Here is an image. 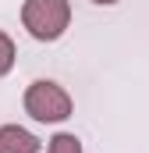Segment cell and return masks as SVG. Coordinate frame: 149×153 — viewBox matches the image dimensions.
I'll return each mask as SVG.
<instances>
[{
    "label": "cell",
    "instance_id": "277c9868",
    "mask_svg": "<svg viewBox=\"0 0 149 153\" xmlns=\"http://www.w3.org/2000/svg\"><path fill=\"white\" fill-rule=\"evenodd\" d=\"M46 153H82V143H78V135H71V132H60V135L50 139V150Z\"/></svg>",
    "mask_w": 149,
    "mask_h": 153
},
{
    "label": "cell",
    "instance_id": "7a4b0ae2",
    "mask_svg": "<svg viewBox=\"0 0 149 153\" xmlns=\"http://www.w3.org/2000/svg\"><path fill=\"white\" fill-rule=\"evenodd\" d=\"M25 114L43 121V125H57V121H68L71 117V96L50 82V78H39L25 89Z\"/></svg>",
    "mask_w": 149,
    "mask_h": 153
},
{
    "label": "cell",
    "instance_id": "8992f818",
    "mask_svg": "<svg viewBox=\"0 0 149 153\" xmlns=\"http://www.w3.org/2000/svg\"><path fill=\"white\" fill-rule=\"evenodd\" d=\"M92 4H103V7H110V4H117V0H92Z\"/></svg>",
    "mask_w": 149,
    "mask_h": 153
},
{
    "label": "cell",
    "instance_id": "5b68a950",
    "mask_svg": "<svg viewBox=\"0 0 149 153\" xmlns=\"http://www.w3.org/2000/svg\"><path fill=\"white\" fill-rule=\"evenodd\" d=\"M11 68H14V43H11L7 32H0V78L7 75Z\"/></svg>",
    "mask_w": 149,
    "mask_h": 153
},
{
    "label": "cell",
    "instance_id": "3957f363",
    "mask_svg": "<svg viewBox=\"0 0 149 153\" xmlns=\"http://www.w3.org/2000/svg\"><path fill=\"white\" fill-rule=\"evenodd\" d=\"M0 153H39V139L21 125L0 128Z\"/></svg>",
    "mask_w": 149,
    "mask_h": 153
},
{
    "label": "cell",
    "instance_id": "6da1fadb",
    "mask_svg": "<svg viewBox=\"0 0 149 153\" xmlns=\"http://www.w3.org/2000/svg\"><path fill=\"white\" fill-rule=\"evenodd\" d=\"M21 25L29 29L32 39L53 43V39L64 36V29L71 25V4L68 0H25Z\"/></svg>",
    "mask_w": 149,
    "mask_h": 153
}]
</instances>
